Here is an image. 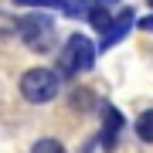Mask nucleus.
Returning <instances> with one entry per match:
<instances>
[{
	"label": "nucleus",
	"mask_w": 153,
	"mask_h": 153,
	"mask_svg": "<svg viewBox=\"0 0 153 153\" xmlns=\"http://www.w3.org/2000/svg\"><path fill=\"white\" fill-rule=\"evenodd\" d=\"M58 88H61V75L51 71V68H31V71H24V78H21V95L27 99L31 105L51 102V99L58 95Z\"/></svg>",
	"instance_id": "1"
},
{
	"label": "nucleus",
	"mask_w": 153,
	"mask_h": 153,
	"mask_svg": "<svg viewBox=\"0 0 153 153\" xmlns=\"http://www.w3.org/2000/svg\"><path fill=\"white\" fill-rule=\"evenodd\" d=\"M95 61V48L92 41L85 38V34H71L65 41V48H61L58 55V75H78V71H88Z\"/></svg>",
	"instance_id": "2"
},
{
	"label": "nucleus",
	"mask_w": 153,
	"mask_h": 153,
	"mask_svg": "<svg viewBox=\"0 0 153 153\" xmlns=\"http://www.w3.org/2000/svg\"><path fill=\"white\" fill-rule=\"evenodd\" d=\"M21 38L27 44L31 51H48L51 41H55V21H51L48 14H27L21 21Z\"/></svg>",
	"instance_id": "3"
},
{
	"label": "nucleus",
	"mask_w": 153,
	"mask_h": 153,
	"mask_svg": "<svg viewBox=\"0 0 153 153\" xmlns=\"http://www.w3.org/2000/svg\"><path fill=\"white\" fill-rule=\"evenodd\" d=\"M133 21H136V17H133L129 7H126V10H119V14H116V21H112V27L102 34V41H99V51H109L116 41H123V34L133 27Z\"/></svg>",
	"instance_id": "4"
},
{
	"label": "nucleus",
	"mask_w": 153,
	"mask_h": 153,
	"mask_svg": "<svg viewBox=\"0 0 153 153\" xmlns=\"http://www.w3.org/2000/svg\"><path fill=\"white\" fill-rule=\"evenodd\" d=\"M102 119H105L102 146H105V150H112V146H116V136H119V129H123V116H119V109H116V105L105 102V105H102Z\"/></svg>",
	"instance_id": "5"
},
{
	"label": "nucleus",
	"mask_w": 153,
	"mask_h": 153,
	"mask_svg": "<svg viewBox=\"0 0 153 153\" xmlns=\"http://www.w3.org/2000/svg\"><path fill=\"white\" fill-rule=\"evenodd\" d=\"M88 21H92L95 27L105 34V31L112 27V21H116V17L109 14V7H102V4H92V7H88Z\"/></svg>",
	"instance_id": "6"
},
{
	"label": "nucleus",
	"mask_w": 153,
	"mask_h": 153,
	"mask_svg": "<svg viewBox=\"0 0 153 153\" xmlns=\"http://www.w3.org/2000/svg\"><path fill=\"white\" fill-rule=\"evenodd\" d=\"M68 102H71V109H78V112H88V109H95V95H92V88H75V92L68 95Z\"/></svg>",
	"instance_id": "7"
},
{
	"label": "nucleus",
	"mask_w": 153,
	"mask_h": 153,
	"mask_svg": "<svg viewBox=\"0 0 153 153\" xmlns=\"http://www.w3.org/2000/svg\"><path fill=\"white\" fill-rule=\"evenodd\" d=\"M133 129H136V136H140L143 143H153V109L140 112L136 123H133Z\"/></svg>",
	"instance_id": "8"
},
{
	"label": "nucleus",
	"mask_w": 153,
	"mask_h": 153,
	"mask_svg": "<svg viewBox=\"0 0 153 153\" xmlns=\"http://www.w3.org/2000/svg\"><path fill=\"white\" fill-rule=\"evenodd\" d=\"M17 7H44V10H68V0H14Z\"/></svg>",
	"instance_id": "9"
},
{
	"label": "nucleus",
	"mask_w": 153,
	"mask_h": 153,
	"mask_svg": "<svg viewBox=\"0 0 153 153\" xmlns=\"http://www.w3.org/2000/svg\"><path fill=\"white\" fill-rule=\"evenodd\" d=\"M31 153H65V146H61L58 140H51V136H44V140H38L31 146Z\"/></svg>",
	"instance_id": "10"
},
{
	"label": "nucleus",
	"mask_w": 153,
	"mask_h": 153,
	"mask_svg": "<svg viewBox=\"0 0 153 153\" xmlns=\"http://www.w3.org/2000/svg\"><path fill=\"white\" fill-rule=\"evenodd\" d=\"M140 27H143V31H153V17H146V21H140Z\"/></svg>",
	"instance_id": "11"
},
{
	"label": "nucleus",
	"mask_w": 153,
	"mask_h": 153,
	"mask_svg": "<svg viewBox=\"0 0 153 153\" xmlns=\"http://www.w3.org/2000/svg\"><path fill=\"white\" fill-rule=\"evenodd\" d=\"M99 4H102V7H109V4H116V0H99Z\"/></svg>",
	"instance_id": "12"
}]
</instances>
